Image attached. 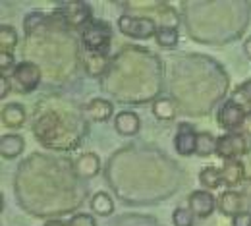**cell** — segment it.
<instances>
[{
  "instance_id": "1",
  "label": "cell",
  "mask_w": 251,
  "mask_h": 226,
  "mask_svg": "<svg viewBox=\"0 0 251 226\" xmlns=\"http://www.w3.org/2000/svg\"><path fill=\"white\" fill-rule=\"evenodd\" d=\"M81 41L87 52H100L106 54L112 43V27L104 20H91L81 29Z\"/></svg>"
},
{
  "instance_id": "2",
  "label": "cell",
  "mask_w": 251,
  "mask_h": 226,
  "mask_svg": "<svg viewBox=\"0 0 251 226\" xmlns=\"http://www.w3.org/2000/svg\"><path fill=\"white\" fill-rule=\"evenodd\" d=\"M251 151V137L244 131H232L217 137V155L224 161L236 159Z\"/></svg>"
},
{
  "instance_id": "3",
  "label": "cell",
  "mask_w": 251,
  "mask_h": 226,
  "mask_svg": "<svg viewBox=\"0 0 251 226\" xmlns=\"http://www.w3.org/2000/svg\"><path fill=\"white\" fill-rule=\"evenodd\" d=\"M118 29L122 35L131 39H151L157 35L158 25L155 24V20L145 16H120Z\"/></svg>"
},
{
  "instance_id": "4",
  "label": "cell",
  "mask_w": 251,
  "mask_h": 226,
  "mask_svg": "<svg viewBox=\"0 0 251 226\" xmlns=\"http://www.w3.org/2000/svg\"><path fill=\"white\" fill-rule=\"evenodd\" d=\"M56 16L62 20L64 25L70 27H85L91 22V6L79 0L74 2H60L56 8Z\"/></svg>"
},
{
  "instance_id": "5",
  "label": "cell",
  "mask_w": 251,
  "mask_h": 226,
  "mask_svg": "<svg viewBox=\"0 0 251 226\" xmlns=\"http://www.w3.org/2000/svg\"><path fill=\"white\" fill-rule=\"evenodd\" d=\"M43 72L35 62H20L12 72V81L18 85L22 93H31L41 85Z\"/></svg>"
},
{
  "instance_id": "6",
  "label": "cell",
  "mask_w": 251,
  "mask_h": 226,
  "mask_svg": "<svg viewBox=\"0 0 251 226\" xmlns=\"http://www.w3.org/2000/svg\"><path fill=\"white\" fill-rule=\"evenodd\" d=\"M246 116H248L246 108H242L240 104H236L230 99V100H226L222 104V108L219 110V124L220 128H224L228 133H232V131L242 129L244 122H246Z\"/></svg>"
},
{
  "instance_id": "7",
  "label": "cell",
  "mask_w": 251,
  "mask_h": 226,
  "mask_svg": "<svg viewBox=\"0 0 251 226\" xmlns=\"http://www.w3.org/2000/svg\"><path fill=\"white\" fill-rule=\"evenodd\" d=\"M217 207V199L215 195L207 190H195L188 197V209L197 217V219H207L213 215Z\"/></svg>"
},
{
  "instance_id": "8",
  "label": "cell",
  "mask_w": 251,
  "mask_h": 226,
  "mask_svg": "<svg viewBox=\"0 0 251 226\" xmlns=\"http://www.w3.org/2000/svg\"><path fill=\"white\" fill-rule=\"evenodd\" d=\"M174 147L182 157H191L195 155V147H197V133L191 124H180L178 133L174 137Z\"/></svg>"
},
{
  "instance_id": "9",
  "label": "cell",
  "mask_w": 251,
  "mask_h": 226,
  "mask_svg": "<svg viewBox=\"0 0 251 226\" xmlns=\"http://www.w3.org/2000/svg\"><path fill=\"white\" fill-rule=\"evenodd\" d=\"M222 182L228 186V188H234V186H240L246 178V166L244 162L238 161V159H230V161H224L222 168Z\"/></svg>"
},
{
  "instance_id": "10",
  "label": "cell",
  "mask_w": 251,
  "mask_h": 226,
  "mask_svg": "<svg viewBox=\"0 0 251 226\" xmlns=\"http://www.w3.org/2000/svg\"><path fill=\"white\" fill-rule=\"evenodd\" d=\"M74 170L79 178L87 180V178H95L100 170V159L95 153H83L77 157V161L74 162Z\"/></svg>"
},
{
  "instance_id": "11",
  "label": "cell",
  "mask_w": 251,
  "mask_h": 226,
  "mask_svg": "<svg viewBox=\"0 0 251 226\" xmlns=\"http://www.w3.org/2000/svg\"><path fill=\"white\" fill-rule=\"evenodd\" d=\"M27 120V114H25V108L20 104V102H10L2 108V124L10 129H18L22 128Z\"/></svg>"
},
{
  "instance_id": "12",
  "label": "cell",
  "mask_w": 251,
  "mask_h": 226,
  "mask_svg": "<svg viewBox=\"0 0 251 226\" xmlns=\"http://www.w3.org/2000/svg\"><path fill=\"white\" fill-rule=\"evenodd\" d=\"M112 114H114V106L106 99H93L85 106V116L93 122H106Z\"/></svg>"
},
{
  "instance_id": "13",
  "label": "cell",
  "mask_w": 251,
  "mask_h": 226,
  "mask_svg": "<svg viewBox=\"0 0 251 226\" xmlns=\"http://www.w3.org/2000/svg\"><path fill=\"white\" fill-rule=\"evenodd\" d=\"M242 205H244V197L238 194L236 190H226L219 197V209L222 215L226 217H236L238 213H242Z\"/></svg>"
},
{
  "instance_id": "14",
  "label": "cell",
  "mask_w": 251,
  "mask_h": 226,
  "mask_svg": "<svg viewBox=\"0 0 251 226\" xmlns=\"http://www.w3.org/2000/svg\"><path fill=\"white\" fill-rule=\"evenodd\" d=\"M25 149V141L18 133H4L0 137V153L4 159H16Z\"/></svg>"
},
{
  "instance_id": "15",
  "label": "cell",
  "mask_w": 251,
  "mask_h": 226,
  "mask_svg": "<svg viewBox=\"0 0 251 226\" xmlns=\"http://www.w3.org/2000/svg\"><path fill=\"white\" fill-rule=\"evenodd\" d=\"M114 128H116L118 133H122V135H135L139 131V128H141V118L135 112L124 110V112L116 114Z\"/></svg>"
},
{
  "instance_id": "16",
  "label": "cell",
  "mask_w": 251,
  "mask_h": 226,
  "mask_svg": "<svg viewBox=\"0 0 251 226\" xmlns=\"http://www.w3.org/2000/svg\"><path fill=\"white\" fill-rule=\"evenodd\" d=\"M83 64H85V72L91 75V77H99L104 74L106 64H108V56L106 54H100V52H87L85 58H83Z\"/></svg>"
},
{
  "instance_id": "17",
  "label": "cell",
  "mask_w": 251,
  "mask_h": 226,
  "mask_svg": "<svg viewBox=\"0 0 251 226\" xmlns=\"http://www.w3.org/2000/svg\"><path fill=\"white\" fill-rule=\"evenodd\" d=\"M176 112H178V108H176V102L172 99L164 97L153 102V114H155V118H158V120L170 122V120L176 118Z\"/></svg>"
},
{
  "instance_id": "18",
  "label": "cell",
  "mask_w": 251,
  "mask_h": 226,
  "mask_svg": "<svg viewBox=\"0 0 251 226\" xmlns=\"http://www.w3.org/2000/svg\"><path fill=\"white\" fill-rule=\"evenodd\" d=\"M199 182H201V186L209 192V190H217L220 184H224L222 182V172H220V168L217 166H205L201 172H199Z\"/></svg>"
},
{
  "instance_id": "19",
  "label": "cell",
  "mask_w": 251,
  "mask_h": 226,
  "mask_svg": "<svg viewBox=\"0 0 251 226\" xmlns=\"http://www.w3.org/2000/svg\"><path fill=\"white\" fill-rule=\"evenodd\" d=\"M91 209L99 217H110L114 213V201L104 192H97L91 199Z\"/></svg>"
},
{
  "instance_id": "20",
  "label": "cell",
  "mask_w": 251,
  "mask_h": 226,
  "mask_svg": "<svg viewBox=\"0 0 251 226\" xmlns=\"http://www.w3.org/2000/svg\"><path fill=\"white\" fill-rule=\"evenodd\" d=\"M197 157H211L213 153H217V137L209 131H201L197 133V147H195Z\"/></svg>"
},
{
  "instance_id": "21",
  "label": "cell",
  "mask_w": 251,
  "mask_h": 226,
  "mask_svg": "<svg viewBox=\"0 0 251 226\" xmlns=\"http://www.w3.org/2000/svg\"><path fill=\"white\" fill-rule=\"evenodd\" d=\"M18 47V33L12 25H0V52H12Z\"/></svg>"
},
{
  "instance_id": "22",
  "label": "cell",
  "mask_w": 251,
  "mask_h": 226,
  "mask_svg": "<svg viewBox=\"0 0 251 226\" xmlns=\"http://www.w3.org/2000/svg\"><path fill=\"white\" fill-rule=\"evenodd\" d=\"M155 41H157L160 47H164V49H174V47L178 45V29H176V27L158 25Z\"/></svg>"
},
{
  "instance_id": "23",
  "label": "cell",
  "mask_w": 251,
  "mask_h": 226,
  "mask_svg": "<svg viewBox=\"0 0 251 226\" xmlns=\"http://www.w3.org/2000/svg\"><path fill=\"white\" fill-rule=\"evenodd\" d=\"M232 100H234L236 104H240L242 108H246V112L250 114L251 112V79L244 81V83L234 91Z\"/></svg>"
},
{
  "instance_id": "24",
  "label": "cell",
  "mask_w": 251,
  "mask_h": 226,
  "mask_svg": "<svg viewBox=\"0 0 251 226\" xmlns=\"http://www.w3.org/2000/svg\"><path fill=\"white\" fill-rule=\"evenodd\" d=\"M45 20H47V18H45V14H43L41 10H33V12H29V14L25 16V20H24L25 35H35V33L43 27Z\"/></svg>"
},
{
  "instance_id": "25",
  "label": "cell",
  "mask_w": 251,
  "mask_h": 226,
  "mask_svg": "<svg viewBox=\"0 0 251 226\" xmlns=\"http://www.w3.org/2000/svg\"><path fill=\"white\" fill-rule=\"evenodd\" d=\"M195 215L186 207H176L172 213V225L174 226H193Z\"/></svg>"
},
{
  "instance_id": "26",
  "label": "cell",
  "mask_w": 251,
  "mask_h": 226,
  "mask_svg": "<svg viewBox=\"0 0 251 226\" xmlns=\"http://www.w3.org/2000/svg\"><path fill=\"white\" fill-rule=\"evenodd\" d=\"M68 226H97V221L87 213H77L70 219Z\"/></svg>"
},
{
  "instance_id": "27",
  "label": "cell",
  "mask_w": 251,
  "mask_h": 226,
  "mask_svg": "<svg viewBox=\"0 0 251 226\" xmlns=\"http://www.w3.org/2000/svg\"><path fill=\"white\" fill-rule=\"evenodd\" d=\"M12 68H16L14 66V54L12 52H0V75H6L8 77V72L12 70Z\"/></svg>"
},
{
  "instance_id": "28",
  "label": "cell",
  "mask_w": 251,
  "mask_h": 226,
  "mask_svg": "<svg viewBox=\"0 0 251 226\" xmlns=\"http://www.w3.org/2000/svg\"><path fill=\"white\" fill-rule=\"evenodd\" d=\"M232 226H251V213L242 211L232 219Z\"/></svg>"
},
{
  "instance_id": "29",
  "label": "cell",
  "mask_w": 251,
  "mask_h": 226,
  "mask_svg": "<svg viewBox=\"0 0 251 226\" xmlns=\"http://www.w3.org/2000/svg\"><path fill=\"white\" fill-rule=\"evenodd\" d=\"M8 91H10V81L6 75H0V99H6Z\"/></svg>"
},
{
  "instance_id": "30",
  "label": "cell",
  "mask_w": 251,
  "mask_h": 226,
  "mask_svg": "<svg viewBox=\"0 0 251 226\" xmlns=\"http://www.w3.org/2000/svg\"><path fill=\"white\" fill-rule=\"evenodd\" d=\"M240 131H244V133H248L251 137V114H248L246 116V122H244V126H242V129Z\"/></svg>"
},
{
  "instance_id": "31",
  "label": "cell",
  "mask_w": 251,
  "mask_h": 226,
  "mask_svg": "<svg viewBox=\"0 0 251 226\" xmlns=\"http://www.w3.org/2000/svg\"><path fill=\"white\" fill-rule=\"evenodd\" d=\"M244 52L248 54V58L251 60V37H248V39L244 41Z\"/></svg>"
},
{
  "instance_id": "32",
  "label": "cell",
  "mask_w": 251,
  "mask_h": 226,
  "mask_svg": "<svg viewBox=\"0 0 251 226\" xmlns=\"http://www.w3.org/2000/svg\"><path fill=\"white\" fill-rule=\"evenodd\" d=\"M45 226H68V225H64L62 221H49V223H45Z\"/></svg>"
},
{
  "instance_id": "33",
  "label": "cell",
  "mask_w": 251,
  "mask_h": 226,
  "mask_svg": "<svg viewBox=\"0 0 251 226\" xmlns=\"http://www.w3.org/2000/svg\"><path fill=\"white\" fill-rule=\"evenodd\" d=\"M250 114H251V112H250Z\"/></svg>"
}]
</instances>
